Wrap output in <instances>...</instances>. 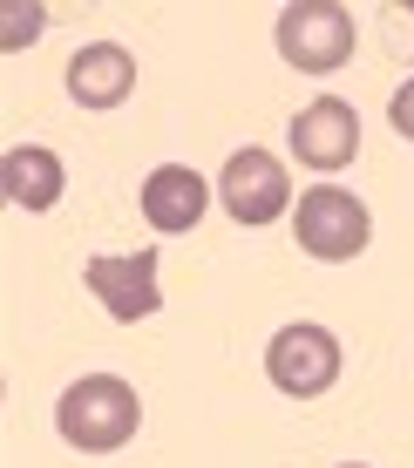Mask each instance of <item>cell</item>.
Segmentation results:
<instances>
[{"label": "cell", "mask_w": 414, "mask_h": 468, "mask_svg": "<svg viewBox=\"0 0 414 468\" xmlns=\"http://www.w3.org/2000/svg\"><path fill=\"white\" fill-rule=\"evenodd\" d=\"M55 428H61V441L82 448V455H109V448L136 441L143 400H136V387L122 380V374H82L75 387H61Z\"/></svg>", "instance_id": "6da1fadb"}, {"label": "cell", "mask_w": 414, "mask_h": 468, "mask_svg": "<svg viewBox=\"0 0 414 468\" xmlns=\"http://www.w3.org/2000/svg\"><path fill=\"white\" fill-rule=\"evenodd\" d=\"M354 14L340 0H292L279 7V55L292 61L299 75H333L354 61Z\"/></svg>", "instance_id": "7a4b0ae2"}, {"label": "cell", "mask_w": 414, "mask_h": 468, "mask_svg": "<svg viewBox=\"0 0 414 468\" xmlns=\"http://www.w3.org/2000/svg\"><path fill=\"white\" fill-rule=\"evenodd\" d=\"M292 231H299V251H306V258H320V265H346V258L367 251L374 218H367V204H360L354 190L320 184V190H299Z\"/></svg>", "instance_id": "3957f363"}, {"label": "cell", "mask_w": 414, "mask_h": 468, "mask_svg": "<svg viewBox=\"0 0 414 468\" xmlns=\"http://www.w3.org/2000/svg\"><path fill=\"white\" fill-rule=\"evenodd\" d=\"M265 374H272V387L285 400H320L340 380V340L326 326H313V319H292L265 346Z\"/></svg>", "instance_id": "277c9868"}, {"label": "cell", "mask_w": 414, "mask_h": 468, "mask_svg": "<svg viewBox=\"0 0 414 468\" xmlns=\"http://www.w3.org/2000/svg\"><path fill=\"white\" fill-rule=\"evenodd\" d=\"M89 292L109 305V319H122V326H136V319H150L164 292H156V251H95L82 265Z\"/></svg>", "instance_id": "5b68a950"}, {"label": "cell", "mask_w": 414, "mask_h": 468, "mask_svg": "<svg viewBox=\"0 0 414 468\" xmlns=\"http://www.w3.org/2000/svg\"><path fill=\"white\" fill-rule=\"evenodd\" d=\"M218 197H225V211L238 224H272L285 218V204H292V184H285V164L265 150H238L225 176H218Z\"/></svg>", "instance_id": "8992f818"}, {"label": "cell", "mask_w": 414, "mask_h": 468, "mask_svg": "<svg viewBox=\"0 0 414 468\" xmlns=\"http://www.w3.org/2000/svg\"><path fill=\"white\" fill-rule=\"evenodd\" d=\"M360 150V116L354 102H340V95H320V102H306L292 116V156L306 170H346Z\"/></svg>", "instance_id": "52a82bcc"}, {"label": "cell", "mask_w": 414, "mask_h": 468, "mask_svg": "<svg viewBox=\"0 0 414 468\" xmlns=\"http://www.w3.org/2000/svg\"><path fill=\"white\" fill-rule=\"evenodd\" d=\"M211 211V190H204V176L190 164H156L143 176V218H150V231H197V218Z\"/></svg>", "instance_id": "ba28073f"}, {"label": "cell", "mask_w": 414, "mask_h": 468, "mask_svg": "<svg viewBox=\"0 0 414 468\" xmlns=\"http://www.w3.org/2000/svg\"><path fill=\"white\" fill-rule=\"evenodd\" d=\"M130 89H136V55L122 41H89L69 61V95L82 109H116V102H130Z\"/></svg>", "instance_id": "9c48e42d"}, {"label": "cell", "mask_w": 414, "mask_h": 468, "mask_svg": "<svg viewBox=\"0 0 414 468\" xmlns=\"http://www.w3.org/2000/svg\"><path fill=\"white\" fill-rule=\"evenodd\" d=\"M61 190H69V170H61L55 150H41V143H14V150L0 156V197H7L14 211H55Z\"/></svg>", "instance_id": "30bf717a"}, {"label": "cell", "mask_w": 414, "mask_h": 468, "mask_svg": "<svg viewBox=\"0 0 414 468\" xmlns=\"http://www.w3.org/2000/svg\"><path fill=\"white\" fill-rule=\"evenodd\" d=\"M387 122H394V129H401V136L414 143V82H401V89L387 95Z\"/></svg>", "instance_id": "8fae6325"}, {"label": "cell", "mask_w": 414, "mask_h": 468, "mask_svg": "<svg viewBox=\"0 0 414 468\" xmlns=\"http://www.w3.org/2000/svg\"><path fill=\"white\" fill-rule=\"evenodd\" d=\"M35 27H41V7H7V48H21V41H35Z\"/></svg>", "instance_id": "7c38bea8"}, {"label": "cell", "mask_w": 414, "mask_h": 468, "mask_svg": "<svg viewBox=\"0 0 414 468\" xmlns=\"http://www.w3.org/2000/svg\"><path fill=\"white\" fill-rule=\"evenodd\" d=\"M340 468H367V462H340Z\"/></svg>", "instance_id": "4fadbf2b"}]
</instances>
